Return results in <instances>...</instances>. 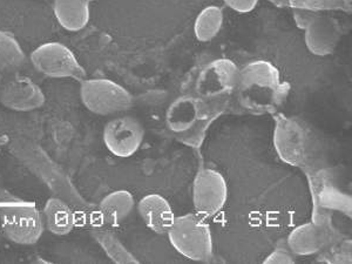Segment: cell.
<instances>
[{"label":"cell","instance_id":"6da1fadb","mask_svg":"<svg viewBox=\"0 0 352 264\" xmlns=\"http://www.w3.org/2000/svg\"><path fill=\"white\" fill-rule=\"evenodd\" d=\"M290 92V85L282 80L275 65L254 60L239 71L236 101L241 109L254 116L276 114Z\"/></svg>","mask_w":352,"mask_h":264},{"label":"cell","instance_id":"7a4b0ae2","mask_svg":"<svg viewBox=\"0 0 352 264\" xmlns=\"http://www.w3.org/2000/svg\"><path fill=\"white\" fill-rule=\"evenodd\" d=\"M223 114L221 109L207 104L194 94H182L169 104L166 124L176 140L190 147L204 142L209 127Z\"/></svg>","mask_w":352,"mask_h":264},{"label":"cell","instance_id":"3957f363","mask_svg":"<svg viewBox=\"0 0 352 264\" xmlns=\"http://www.w3.org/2000/svg\"><path fill=\"white\" fill-rule=\"evenodd\" d=\"M272 144L285 164L305 168L317 154V138L310 126L297 116L276 113Z\"/></svg>","mask_w":352,"mask_h":264},{"label":"cell","instance_id":"277c9868","mask_svg":"<svg viewBox=\"0 0 352 264\" xmlns=\"http://www.w3.org/2000/svg\"><path fill=\"white\" fill-rule=\"evenodd\" d=\"M239 71L230 59L210 61L194 78L192 93L224 113L235 96Z\"/></svg>","mask_w":352,"mask_h":264},{"label":"cell","instance_id":"5b68a950","mask_svg":"<svg viewBox=\"0 0 352 264\" xmlns=\"http://www.w3.org/2000/svg\"><path fill=\"white\" fill-rule=\"evenodd\" d=\"M167 235L173 248L186 258L195 262H207L212 258V230L199 214L189 212L175 217Z\"/></svg>","mask_w":352,"mask_h":264},{"label":"cell","instance_id":"8992f818","mask_svg":"<svg viewBox=\"0 0 352 264\" xmlns=\"http://www.w3.org/2000/svg\"><path fill=\"white\" fill-rule=\"evenodd\" d=\"M80 98L85 107L98 116H114L132 109L131 93L109 79H88L82 80Z\"/></svg>","mask_w":352,"mask_h":264},{"label":"cell","instance_id":"52a82bcc","mask_svg":"<svg viewBox=\"0 0 352 264\" xmlns=\"http://www.w3.org/2000/svg\"><path fill=\"white\" fill-rule=\"evenodd\" d=\"M45 223L33 206H4L0 208V232L8 240L21 245H32L41 240Z\"/></svg>","mask_w":352,"mask_h":264},{"label":"cell","instance_id":"ba28073f","mask_svg":"<svg viewBox=\"0 0 352 264\" xmlns=\"http://www.w3.org/2000/svg\"><path fill=\"white\" fill-rule=\"evenodd\" d=\"M31 63L38 72L50 78H71L82 81L86 76L76 54L60 43H46L31 53Z\"/></svg>","mask_w":352,"mask_h":264},{"label":"cell","instance_id":"9c48e42d","mask_svg":"<svg viewBox=\"0 0 352 264\" xmlns=\"http://www.w3.org/2000/svg\"><path fill=\"white\" fill-rule=\"evenodd\" d=\"M228 200V184L215 169H201L192 182V206L202 217H212Z\"/></svg>","mask_w":352,"mask_h":264},{"label":"cell","instance_id":"30bf717a","mask_svg":"<svg viewBox=\"0 0 352 264\" xmlns=\"http://www.w3.org/2000/svg\"><path fill=\"white\" fill-rule=\"evenodd\" d=\"M144 127L134 116H122L109 120L104 126L102 141L113 155L127 159L141 148Z\"/></svg>","mask_w":352,"mask_h":264},{"label":"cell","instance_id":"8fae6325","mask_svg":"<svg viewBox=\"0 0 352 264\" xmlns=\"http://www.w3.org/2000/svg\"><path fill=\"white\" fill-rule=\"evenodd\" d=\"M46 98L41 88L26 76H14L0 85V102L16 112L41 109Z\"/></svg>","mask_w":352,"mask_h":264},{"label":"cell","instance_id":"7c38bea8","mask_svg":"<svg viewBox=\"0 0 352 264\" xmlns=\"http://www.w3.org/2000/svg\"><path fill=\"white\" fill-rule=\"evenodd\" d=\"M340 36V23L331 16H320L305 30V46L316 56H330L335 52Z\"/></svg>","mask_w":352,"mask_h":264},{"label":"cell","instance_id":"4fadbf2b","mask_svg":"<svg viewBox=\"0 0 352 264\" xmlns=\"http://www.w3.org/2000/svg\"><path fill=\"white\" fill-rule=\"evenodd\" d=\"M138 212L144 224L156 234H167L176 217L170 204L159 194L142 197L138 204Z\"/></svg>","mask_w":352,"mask_h":264},{"label":"cell","instance_id":"5bb4252c","mask_svg":"<svg viewBox=\"0 0 352 264\" xmlns=\"http://www.w3.org/2000/svg\"><path fill=\"white\" fill-rule=\"evenodd\" d=\"M327 237L320 224H300L289 234L287 245L295 256H312L324 248Z\"/></svg>","mask_w":352,"mask_h":264},{"label":"cell","instance_id":"9a60e30c","mask_svg":"<svg viewBox=\"0 0 352 264\" xmlns=\"http://www.w3.org/2000/svg\"><path fill=\"white\" fill-rule=\"evenodd\" d=\"M135 208V201L129 190H116L100 201L98 215L104 227H118L127 220Z\"/></svg>","mask_w":352,"mask_h":264},{"label":"cell","instance_id":"2e32d148","mask_svg":"<svg viewBox=\"0 0 352 264\" xmlns=\"http://www.w3.org/2000/svg\"><path fill=\"white\" fill-rule=\"evenodd\" d=\"M53 11L58 23L69 32L84 30L91 16L88 0H54Z\"/></svg>","mask_w":352,"mask_h":264},{"label":"cell","instance_id":"e0dca14e","mask_svg":"<svg viewBox=\"0 0 352 264\" xmlns=\"http://www.w3.org/2000/svg\"><path fill=\"white\" fill-rule=\"evenodd\" d=\"M45 227L56 236H65L72 232L76 224V217L72 209L66 202L52 197L45 204L43 210Z\"/></svg>","mask_w":352,"mask_h":264},{"label":"cell","instance_id":"ac0fdd59","mask_svg":"<svg viewBox=\"0 0 352 264\" xmlns=\"http://www.w3.org/2000/svg\"><path fill=\"white\" fill-rule=\"evenodd\" d=\"M311 186H315L311 187L314 199L318 197L320 206H324V208L335 207V209H340V207H344L345 210H350V197L342 195L340 190L332 187L327 172L318 173V177L316 180L312 181Z\"/></svg>","mask_w":352,"mask_h":264},{"label":"cell","instance_id":"d6986e66","mask_svg":"<svg viewBox=\"0 0 352 264\" xmlns=\"http://www.w3.org/2000/svg\"><path fill=\"white\" fill-rule=\"evenodd\" d=\"M223 19V11L219 6L210 5L204 8L194 24V33L197 41L202 43L212 41L220 33Z\"/></svg>","mask_w":352,"mask_h":264},{"label":"cell","instance_id":"ffe728a7","mask_svg":"<svg viewBox=\"0 0 352 264\" xmlns=\"http://www.w3.org/2000/svg\"><path fill=\"white\" fill-rule=\"evenodd\" d=\"M26 60L24 50L16 38L0 31V72H11L21 67Z\"/></svg>","mask_w":352,"mask_h":264},{"label":"cell","instance_id":"44dd1931","mask_svg":"<svg viewBox=\"0 0 352 264\" xmlns=\"http://www.w3.org/2000/svg\"><path fill=\"white\" fill-rule=\"evenodd\" d=\"M93 234V236L100 243L104 252H107V255L116 263H139V261L124 248V244L107 229H96Z\"/></svg>","mask_w":352,"mask_h":264},{"label":"cell","instance_id":"7402d4cb","mask_svg":"<svg viewBox=\"0 0 352 264\" xmlns=\"http://www.w3.org/2000/svg\"><path fill=\"white\" fill-rule=\"evenodd\" d=\"M288 8H303L314 12L342 11L351 13V0H288Z\"/></svg>","mask_w":352,"mask_h":264},{"label":"cell","instance_id":"603a6c76","mask_svg":"<svg viewBox=\"0 0 352 264\" xmlns=\"http://www.w3.org/2000/svg\"><path fill=\"white\" fill-rule=\"evenodd\" d=\"M292 16L297 28L305 31L309 25H311L322 14L309 11V10H303V8H292Z\"/></svg>","mask_w":352,"mask_h":264},{"label":"cell","instance_id":"cb8c5ba5","mask_svg":"<svg viewBox=\"0 0 352 264\" xmlns=\"http://www.w3.org/2000/svg\"><path fill=\"white\" fill-rule=\"evenodd\" d=\"M264 264H294L295 255L289 250L288 247H278L263 261Z\"/></svg>","mask_w":352,"mask_h":264},{"label":"cell","instance_id":"d4e9b609","mask_svg":"<svg viewBox=\"0 0 352 264\" xmlns=\"http://www.w3.org/2000/svg\"><path fill=\"white\" fill-rule=\"evenodd\" d=\"M224 3L235 12L249 13L255 10L258 0H224Z\"/></svg>","mask_w":352,"mask_h":264},{"label":"cell","instance_id":"484cf974","mask_svg":"<svg viewBox=\"0 0 352 264\" xmlns=\"http://www.w3.org/2000/svg\"><path fill=\"white\" fill-rule=\"evenodd\" d=\"M269 1L276 5L277 8H288V0H269Z\"/></svg>","mask_w":352,"mask_h":264},{"label":"cell","instance_id":"4316f807","mask_svg":"<svg viewBox=\"0 0 352 264\" xmlns=\"http://www.w3.org/2000/svg\"><path fill=\"white\" fill-rule=\"evenodd\" d=\"M88 1H94V0H88Z\"/></svg>","mask_w":352,"mask_h":264},{"label":"cell","instance_id":"83f0119b","mask_svg":"<svg viewBox=\"0 0 352 264\" xmlns=\"http://www.w3.org/2000/svg\"><path fill=\"white\" fill-rule=\"evenodd\" d=\"M0 235H1V232H0Z\"/></svg>","mask_w":352,"mask_h":264},{"label":"cell","instance_id":"f1b7e54d","mask_svg":"<svg viewBox=\"0 0 352 264\" xmlns=\"http://www.w3.org/2000/svg\"><path fill=\"white\" fill-rule=\"evenodd\" d=\"M0 85H1V84H0Z\"/></svg>","mask_w":352,"mask_h":264}]
</instances>
